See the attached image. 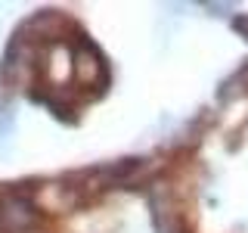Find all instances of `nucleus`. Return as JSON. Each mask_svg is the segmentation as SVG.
<instances>
[{
	"label": "nucleus",
	"mask_w": 248,
	"mask_h": 233,
	"mask_svg": "<svg viewBox=\"0 0 248 233\" xmlns=\"http://www.w3.org/2000/svg\"><path fill=\"white\" fill-rule=\"evenodd\" d=\"M34 221H37V208L31 205V199H22V196H16V193L3 202V208H0V224L13 233L31 227Z\"/></svg>",
	"instance_id": "1"
}]
</instances>
